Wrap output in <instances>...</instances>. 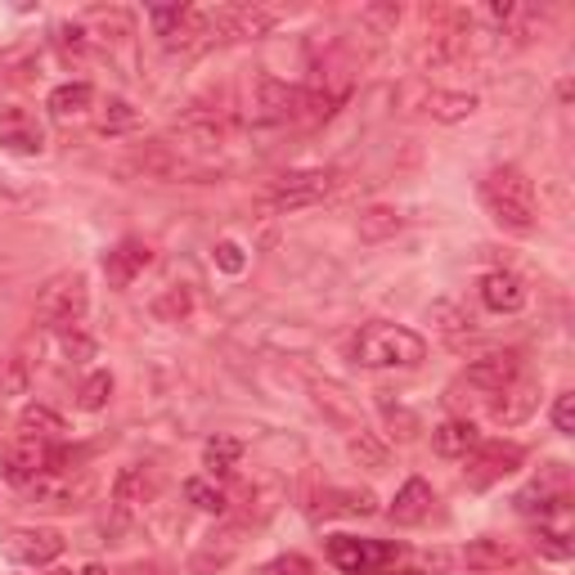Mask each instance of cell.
Segmentation results:
<instances>
[{"mask_svg": "<svg viewBox=\"0 0 575 575\" xmlns=\"http://www.w3.org/2000/svg\"><path fill=\"white\" fill-rule=\"evenodd\" d=\"M154 261V248L144 239H122L113 252H104V274H108V288L126 293V288L144 274V265Z\"/></svg>", "mask_w": 575, "mask_h": 575, "instance_id": "obj_14", "label": "cell"}, {"mask_svg": "<svg viewBox=\"0 0 575 575\" xmlns=\"http://www.w3.org/2000/svg\"><path fill=\"white\" fill-rule=\"evenodd\" d=\"M239 459H243V441H239V437H211V441L202 446V468L211 472V481H216V477H230Z\"/></svg>", "mask_w": 575, "mask_h": 575, "instance_id": "obj_24", "label": "cell"}, {"mask_svg": "<svg viewBox=\"0 0 575 575\" xmlns=\"http://www.w3.org/2000/svg\"><path fill=\"white\" fill-rule=\"evenodd\" d=\"M481 202L503 230L526 234L535 226V185L526 180L522 167H494L481 180Z\"/></svg>", "mask_w": 575, "mask_h": 575, "instance_id": "obj_2", "label": "cell"}, {"mask_svg": "<svg viewBox=\"0 0 575 575\" xmlns=\"http://www.w3.org/2000/svg\"><path fill=\"white\" fill-rule=\"evenodd\" d=\"M28 383H32V369H28L23 355H6V359H0V405L14 400V396H23Z\"/></svg>", "mask_w": 575, "mask_h": 575, "instance_id": "obj_29", "label": "cell"}, {"mask_svg": "<svg viewBox=\"0 0 575 575\" xmlns=\"http://www.w3.org/2000/svg\"><path fill=\"white\" fill-rule=\"evenodd\" d=\"M216 265H221L226 274H239V270L248 265V257H243L239 243H221V248H216Z\"/></svg>", "mask_w": 575, "mask_h": 575, "instance_id": "obj_41", "label": "cell"}, {"mask_svg": "<svg viewBox=\"0 0 575 575\" xmlns=\"http://www.w3.org/2000/svg\"><path fill=\"white\" fill-rule=\"evenodd\" d=\"M324 513H342V518H374V513H378V499H374V490H328Z\"/></svg>", "mask_w": 575, "mask_h": 575, "instance_id": "obj_27", "label": "cell"}, {"mask_svg": "<svg viewBox=\"0 0 575 575\" xmlns=\"http://www.w3.org/2000/svg\"><path fill=\"white\" fill-rule=\"evenodd\" d=\"M477 446H481V431H477L472 418H450L431 431V450H437L441 459H468Z\"/></svg>", "mask_w": 575, "mask_h": 575, "instance_id": "obj_20", "label": "cell"}, {"mask_svg": "<svg viewBox=\"0 0 575 575\" xmlns=\"http://www.w3.org/2000/svg\"><path fill=\"white\" fill-rule=\"evenodd\" d=\"M243 535H248V522H226L221 531H211V535L202 540V548L194 553L189 571H194V575H216L221 566H230V562L239 557V548H243Z\"/></svg>", "mask_w": 575, "mask_h": 575, "instance_id": "obj_13", "label": "cell"}, {"mask_svg": "<svg viewBox=\"0 0 575 575\" xmlns=\"http://www.w3.org/2000/svg\"><path fill=\"white\" fill-rule=\"evenodd\" d=\"M189 311H194V297L185 293V288H167V293L154 302V315L167 320V324H180Z\"/></svg>", "mask_w": 575, "mask_h": 575, "instance_id": "obj_35", "label": "cell"}, {"mask_svg": "<svg viewBox=\"0 0 575 575\" xmlns=\"http://www.w3.org/2000/svg\"><path fill=\"white\" fill-rule=\"evenodd\" d=\"M63 431H67V422H63V414H54L50 405H28V409L19 414V437H32V441H50V446H59V441H63Z\"/></svg>", "mask_w": 575, "mask_h": 575, "instance_id": "obj_21", "label": "cell"}, {"mask_svg": "<svg viewBox=\"0 0 575 575\" xmlns=\"http://www.w3.org/2000/svg\"><path fill=\"white\" fill-rule=\"evenodd\" d=\"M351 454L365 463V468H383V463H387V446L374 437V431H365V427L351 431Z\"/></svg>", "mask_w": 575, "mask_h": 575, "instance_id": "obj_32", "label": "cell"}, {"mask_svg": "<svg viewBox=\"0 0 575 575\" xmlns=\"http://www.w3.org/2000/svg\"><path fill=\"white\" fill-rule=\"evenodd\" d=\"M257 95H261V113H265L270 122H302V117H306V91H302V86L261 77Z\"/></svg>", "mask_w": 575, "mask_h": 575, "instance_id": "obj_16", "label": "cell"}, {"mask_svg": "<svg viewBox=\"0 0 575 575\" xmlns=\"http://www.w3.org/2000/svg\"><path fill=\"white\" fill-rule=\"evenodd\" d=\"M67 463V454L59 450V446H50V441H32V437H19L6 454H0V472H6V481H14V485H36L45 472H59Z\"/></svg>", "mask_w": 575, "mask_h": 575, "instance_id": "obj_5", "label": "cell"}, {"mask_svg": "<svg viewBox=\"0 0 575 575\" xmlns=\"http://www.w3.org/2000/svg\"><path fill=\"white\" fill-rule=\"evenodd\" d=\"M383 575H387V571H383Z\"/></svg>", "mask_w": 575, "mask_h": 575, "instance_id": "obj_45", "label": "cell"}, {"mask_svg": "<svg viewBox=\"0 0 575 575\" xmlns=\"http://www.w3.org/2000/svg\"><path fill=\"white\" fill-rule=\"evenodd\" d=\"M185 499L194 503L198 513H216V518L230 509V494L216 485V481H207V477H189V481H185Z\"/></svg>", "mask_w": 575, "mask_h": 575, "instance_id": "obj_28", "label": "cell"}, {"mask_svg": "<svg viewBox=\"0 0 575 575\" xmlns=\"http://www.w3.org/2000/svg\"><path fill=\"white\" fill-rule=\"evenodd\" d=\"M315 396H320V409H328L342 427H351V431H359V414L351 409V400L337 391V387H315Z\"/></svg>", "mask_w": 575, "mask_h": 575, "instance_id": "obj_37", "label": "cell"}, {"mask_svg": "<svg viewBox=\"0 0 575 575\" xmlns=\"http://www.w3.org/2000/svg\"><path fill=\"white\" fill-rule=\"evenodd\" d=\"M333 189H337V176H333V171H288V176H279V180L261 194V211H270V216L302 211V207L324 202Z\"/></svg>", "mask_w": 575, "mask_h": 575, "instance_id": "obj_4", "label": "cell"}, {"mask_svg": "<svg viewBox=\"0 0 575 575\" xmlns=\"http://www.w3.org/2000/svg\"><path fill=\"white\" fill-rule=\"evenodd\" d=\"M566 468L562 463H548V472H540L518 499H513V509L522 513V518H540V522H548L553 513H562L566 509Z\"/></svg>", "mask_w": 575, "mask_h": 575, "instance_id": "obj_8", "label": "cell"}, {"mask_svg": "<svg viewBox=\"0 0 575 575\" xmlns=\"http://www.w3.org/2000/svg\"><path fill=\"white\" fill-rule=\"evenodd\" d=\"M32 499L41 503V509H59V513H72L82 509V503H91L95 494V472L86 468H59V472H45L36 485H28Z\"/></svg>", "mask_w": 575, "mask_h": 575, "instance_id": "obj_7", "label": "cell"}, {"mask_svg": "<svg viewBox=\"0 0 575 575\" xmlns=\"http://www.w3.org/2000/svg\"><path fill=\"white\" fill-rule=\"evenodd\" d=\"M481 302L499 315H518L526 306V283L513 274V270H490L481 279Z\"/></svg>", "mask_w": 575, "mask_h": 575, "instance_id": "obj_17", "label": "cell"}, {"mask_svg": "<svg viewBox=\"0 0 575 575\" xmlns=\"http://www.w3.org/2000/svg\"><path fill=\"white\" fill-rule=\"evenodd\" d=\"M95 104V86L91 82H63V86H54L50 91V100H45V108H50V117H77V113H86Z\"/></svg>", "mask_w": 575, "mask_h": 575, "instance_id": "obj_23", "label": "cell"}, {"mask_svg": "<svg viewBox=\"0 0 575 575\" xmlns=\"http://www.w3.org/2000/svg\"><path fill=\"white\" fill-rule=\"evenodd\" d=\"M522 446H513V441H481L477 450H472V468H468V481L477 485V490H485L490 481H499V477H509V472H518L522 468Z\"/></svg>", "mask_w": 575, "mask_h": 575, "instance_id": "obj_12", "label": "cell"}, {"mask_svg": "<svg viewBox=\"0 0 575 575\" xmlns=\"http://www.w3.org/2000/svg\"><path fill=\"white\" fill-rule=\"evenodd\" d=\"M117 575H154L149 566H126V571H117Z\"/></svg>", "mask_w": 575, "mask_h": 575, "instance_id": "obj_43", "label": "cell"}, {"mask_svg": "<svg viewBox=\"0 0 575 575\" xmlns=\"http://www.w3.org/2000/svg\"><path fill=\"white\" fill-rule=\"evenodd\" d=\"M535 548H540L544 557H553V562H566V557H571V535H566L562 526L540 522V526H535Z\"/></svg>", "mask_w": 575, "mask_h": 575, "instance_id": "obj_34", "label": "cell"}, {"mask_svg": "<svg viewBox=\"0 0 575 575\" xmlns=\"http://www.w3.org/2000/svg\"><path fill=\"white\" fill-rule=\"evenodd\" d=\"M257 575H315V562L302 553H283V557H270Z\"/></svg>", "mask_w": 575, "mask_h": 575, "instance_id": "obj_38", "label": "cell"}, {"mask_svg": "<svg viewBox=\"0 0 575 575\" xmlns=\"http://www.w3.org/2000/svg\"><path fill=\"white\" fill-rule=\"evenodd\" d=\"M513 562H518V553L503 544V540H472V544L463 548V566H468V571H481V575L503 571V566H513Z\"/></svg>", "mask_w": 575, "mask_h": 575, "instance_id": "obj_22", "label": "cell"}, {"mask_svg": "<svg viewBox=\"0 0 575 575\" xmlns=\"http://www.w3.org/2000/svg\"><path fill=\"white\" fill-rule=\"evenodd\" d=\"M427 113L437 122H463V117L477 113V95H468V91H431L427 95Z\"/></svg>", "mask_w": 575, "mask_h": 575, "instance_id": "obj_25", "label": "cell"}, {"mask_svg": "<svg viewBox=\"0 0 575 575\" xmlns=\"http://www.w3.org/2000/svg\"><path fill=\"white\" fill-rule=\"evenodd\" d=\"M45 575H77V571H67V566H54V571H45Z\"/></svg>", "mask_w": 575, "mask_h": 575, "instance_id": "obj_44", "label": "cell"}, {"mask_svg": "<svg viewBox=\"0 0 575 575\" xmlns=\"http://www.w3.org/2000/svg\"><path fill=\"white\" fill-rule=\"evenodd\" d=\"M351 359L355 365H365V369H414V365L427 359V342L414 328L374 320V324H365L351 337Z\"/></svg>", "mask_w": 575, "mask_h": 575, "instance_id": "obj_1", "label": "cell"}, {"mask_svg": "<svg viewBox=\"0 0 575 575\" xmlns=\"http://www.w3.org/2000/svg\"><path fill=\"white\" fill-rule=\"evenodd\" d=\"M86 306H91V283H86V274L82 270H63V274H54L41 293H36V306H32V315H36V324H45V328H72V324H82L86 320Z\"/></svg>", "mask_w": 575, "mask_h": 575, "instance_id": "obj_3", "label": "cell"}, {"mask_svg": "<svg viewBox=\"0 0 575 575\" xmlns=\"http://www.w3.org/2000/svg\"><path fill=\"white\" fill-rule=\"evenodd\" d=\"M54 36H59V45H63L67 54H86V28H82V23H59Z\"/></svg>", "mask_w": 575, "mask_h": 575, "instance_id": "obj_39", "label": "cell"}, {"mask_svg": "<svg viewBox=\"0 0 575 575\" xmlns=\"http://www.w3.org/2000/svg\"><path fill=\"white\" fill-rule=\"evenodd\" d=\"M553 427L562 431V437H571V431H575V396H571V391L557 396V405H553Z\"/></svg>", "mask_w": 575, "mask_h": 575, "instance_id": "obj_40", "label": "cell"}, {"mask_svg": "<svg viewBox=\"0 0 575 575\" xmlns=\"http://www.w3.org/2000/svg\"><path fill=\"white\" fill-rule=\"evenodd\" d=\"M154 490H158V485H154V477L144 472V468H122L117 481H113V509H117V518H122V522L135 518L144 503L154 499Z\"/></svg>", "mask_w": 575, "mask_h": 575, "instance_id": "obj_19", "label": "cell"}, {"mask_svg": "<svg viewBox=\"0 0 575 575\" xmlns=\"http://www.w3.org/2000/svg\"><path fill=\"white\" fill-rule=\"evenodd\" d=\"M59 342H63V355L72 359V365H86V359H95V337L82 333V324L59 328Z\"/></svg>", "mask_w": 575, "mask_h": 575, "instance_id": "obj_33", "label": "cell"}, {"mask_svg": "<svg viewBox=\"0 0 575 575\" xmlns=\"http://www.w3.org/2000/svg\"><path fill=\"white\" fill-rule=\"evenodd\" d=\"M400 211H391V207H369V211H359V221H355V230H359V239H369V243H383V239H391V234H400Z\"/></svg>", "mask_w": 575, "mask_h": 575, "instance_id": "obj_26", "label": "cell"}, {"mask_svg": "<svg viewBox=\"0 0 575 575\" xmlns=\"http://www.w3.org/2000/svg\"><path fill=\"white\" fill-rule=\"evenodd\" d=\"M0 144H6L10 154L32 158V154L45 149V130H41V122H36L32 113H23V108H0Z\"/></svg>", "mask_w": 575, "mask_h": 575, "instance_id": "obj_15", "label": "cell"}, {"mask_svg": "<svg viewBox=\"0 0 575 575\" xmlns=\"http://www.w3.org/2000/svg\"><path fill=\"white\" fill-rule=\"evenodd\" d=\"M427 320L437 324V328H441L450 342H459L463 333H472V315H468L463 306H454V302H437V306L427 311Z\"/></svg>", "mask_w": 575, "mask_h": 575, "instance_id": "obj_30", "label": "cell"}, {"mask_svg": "<svg viewBox=\"0 0 575 575\" xmlns=\"http://www.w3.org/2000/svg\"><path fill=\"white\" fill-rule=\"evenodd\" d=\"M77 575H108V571H104V566H100V562H91V566H82V571H77Z\"/></svg>", "mask_w": 575, "mask_h": 575, "instance_id": "obj_42", "label": "cell"}, {"mask_svg": "<svg viewBox=\"0 0 575 575\" xmlns=\"http://www.w3.org/2000/svg\"><path fill=\"white\" fill-rule=\"evenodd\" d=\"M135 126H139V113L126 100H108V108L100 117V130L104 135H122V130H135Z\"/></svg>", "mask_w": 575, "mask_h": 575, "instance_id": "obj_36", "label": "cell"}, {"mask_svg": "<svg viewBox=\"0 0 575 575\" xmlns=\"http://www.w3.org/2000/svg\"><path fill=\"white\" fill-rule=\"evenodd\" d=\"M513 378H522V359H518V351H490V355H481V359H472V365H468L463 387L477 391L481 400H490L494 391L509 387Z\"/></svg>", "mask_w": 575, "mask_h": 575, "instance_id": "obj_10", "label": "cell"}, {"mask_svg": "<svg viewBox=\"0 0 575 575\" xmlns=\"http://www.w3.org/2000/svg\"><path fill=\"white\" fill-rule=\"evenodd\" d=\"M485 409H490V418L499 427H518V422H526L540 409V383L535 378H513L509 387L485 400Z\"/></svg>", "mask_w": 575, "mask_h": 575, "instance_id": "obj_11", "label": "cell"}, {"mask_svg": "<svg viewBox=\"0 0 575 575\" xmlns=\"http://www.w3.org/2000/svg\"><path fill=\"white\" fill-rule=\"evenodd\" d=\"M0 548H6V557L14 566H50L63 553V535L50 526H19L0 540Z\"/></svg>", "mask_w": 575, "mask_h": 575, "instance_id": "obj_9", "label": "cell"}, {"mask_svg": "<svg viewBox=\"0 0 575 575\" xmlns=\"http://www.w3.org/2000/svg\"><path fill=\"white\" fill-rule=\"evenodd\" d=\"M328 557H333V566H342L346 575H383V571L400 557V544H387V540H355V535H328Z\"/></svg>", "mask_w": 575, "mask_h": 575, "instance_id": "obj_6", "label": "cell"}, {"mask_svg": "<svg viewBox=\"0 0 575 575\" xmlns=\"http://www.w3.org/2000/svg\"><path fill=\"white\" fill-rule=\"evenodd\" d=\"M431 503H437V494H431V485H427L422 477H409V481L396 490V499H391L387 518H391L396 526H418V522H427Z\"/></svg>", "mask_w": 575, "mask_h": 575, "instance_id": "obj_18", "label": "cell"}, {"mask_svg": "<svg viewBox=\"0 0 575 575\" xmlns=\"http://www.w3.org/2000/svg\"><path fill=\"white\" fill-rule=\"evenodd\" d=\"M108 396H113V374L95 369V374L82 383V391H77V405H82L86 414H95V409H104V405H108Z\"/></svg>", "mask_w": 575, "mask_h": 575, "instance_id": "obj_31", "label": "cell"}]
</instances>
